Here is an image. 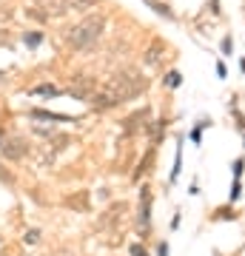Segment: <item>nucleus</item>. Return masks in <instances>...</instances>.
Masks as SVG:
<instances>
[{
    "instance_id": "1",
    "label": "nucleus",
    "mask_w": 245,
    "mask_h": 256,
    "mask_svg": "<svg viewBox=\"0 0 245 256\" xmlns=\"http://www.w3.org/2000/svg\"><path fill=\"white\" fill-rule=\"evenodd\" d=\"M103 28H106V18L103 14H91V18L80 20L77 26L69 28L66 40H69V46L74 52H91L97 46V40L103 37Z\"/></svg>"
},
{
    "instance_id": "2",
    "label": "nucleus",
    "mask_w": 245,
    "mask_h": 256,
    "mask_svg": "<svg viewBox=\"0 0 245 256\" xmlns=\"http://www.w3.org/2000/svg\"><path fill=\"white\" fill-rule=\"evenodd\" d=\"M145 88V80L143 74L134 72V68H126V72H117L114 77H111L109 82H106V92L114 97L117 102H126V100H134L137 94Z\"/></svg>"
},
{
    "instance_id": "3",
    "label": "nucleus",
    "mask_w": 245,
    "mask_h": 256,
    "mask_svg": "<svg viewBox=\"0 0 245 256\" xmlns=\"http://www.w3.org/2000/svg\"><path fill=\"white\" fill-rule=\"evenodd\" d=\"M69 94L77 97V100H83V102H91V97L97 94V82L91 80L89 74H77L72 80V86H69Z\"/></svg>"
},
{
    "instance_id": "4",
    "label": "nucleus",
    "mask_w": 245,
    "mask_h": 256,
    "mask_svg": "<svg viewBox=\"0 0 245 256\" xmlns=\"http://www.w3.org/2000/svg\"><path fill=\"white\" fill-rule=\"evenodd\" d=\"M0 151H3V156H6V160L20 162V160L29 154V142L23 137H9V140H3V142H0Z\"/></svg>"
},
{
    "instance_id": "5",
    "label": "nucleus",
    "mask_w": 245,
    "mask_h": 256,
    "mask_svg": "<svg viewBox=\"0 0 245 256\" xmlns=\"http://www.w3.org/2000/svg\"><path fill=\"white\" fill-rule=\"evenodd\" d=\"M137 220H140L143 230L148 228V222H151V191H148V188H140V214H137Z\"/></svg>"
},
{
    "instance_id": "6",
    "label": "nucleus",
    "mask_w": 245,
    "mask_h": 256,
    "mask_svg": "<svg viewBox=\"0 0 245 256\" xmlns=\"http://www.w3.org/2000/svg\"><path fill=\"white\" fill-rule=\"evenodd\" d=\"M37 3H40V9H43L49 18H63L66 12L72 9L69 0H37Z\"/></svg>"
},
{
    "instance_id": "7",
    "label": "nucleus",
    "mask_w": 245,
    "mask_h": 256,
    "mask_svg": "<svg viewBox=\"0 0 245 256\" xmlns=\"http://www.w3.org/2000/svg\"><path fill=\"white\" fill-rule=\"evenodd\" d=\"M148 111H140V114H131V117L126 120V131H143V128H148Z\"/></svg>"
},
{
    "instance_id": "8",
    "label": "nucleus",
    "mask_w": 245,
    "mask_h": 256,
    "mask_svg": "<svg viewBox=\"0 0 245 256\" xmlns=\"http://www.w3.org/2000/svg\"><path fill=\"white\" fill-rule=\"evenodd\" d=\"M163 52H165V46L163 43H154V46L145 52V63H151V66H157L160 60H163Z\"/></svg>"
},
{
    "instance_id": "9",
    "label": "nucleus",
    "mask_w": 245,
    "mask_h": 256,
    "mask_svg": "<svg viewBox=\"0 0 245 256\" xmlns=\"http://www.w3.org/2000/svg\"><path fill=\"white\" fill-rule=\"evenodd\" d=\"M32 94H40V97H57V94H60V88H57V86H52V82H40V86H35V88H32Z\"/></svg>"
},
{
    "instance_id": "10",
    "label": "nucleus",
    "mask_w": 245,
    "mask_h": 256,
    "mask_svg": "<svg viewBox=\"0 0 245 256\" xmlns=\"http://www.w3.org/2000/svg\"><path fill=\"white\" fill-rule=\"evenodd\" d=\"M69 6H72L74 12H89L97 6V0H69Z\"/></svg>"
},
{
    "instance_id": "11",
    "label": "nucleus",
    "mask_w": 245,
    "mask_h": 256,
    "mask_svg": "<svg viewBox=\"0 0 245 256\" xmlns=\"http://www.w3.org/2000/svg\"><path fill=\"white\" fill-rule=\"evenodd\" d=\"M32 117L35 120H60V122H69V117H63V114H52V111H32Z\"/></svg>"
},
{
    "instance_id": "12",
    "label": "nucleus",
    "mask_w": 245,
    "mask_h": 256,
    "mask_svg": "<svg viewBox=\"0 0 245 256\" xmlns=\"http://www.w3.org/2000/svg\"><path fill=\"white\" fill-rule=\"evenodd\" d=\"M40 40H43V34H40V32H32V34H23V43H26V46H40Z\"/></svg>"
},
{
    "instance_id": "13",
    "label": "nucleus",
    "mask_w": 245,
    "mask_h": 256,
    "mask_svg": "<svg viewBox=\"0 0 245 256\" xmlns=\"http://www.w3.org/2000/svg\"><path fill=\"white\" fill-rule=\"evenodd\" d=\"M148 165H151V154H145L143 165H140V168H137V176H140V174H145V171H148Z\"/></svg>"
},
{
    "instance_id": "14",
    "label": "nucleus",
    "mask_w": 245,
    "mask_h": 256,
    "mask_svg": "<svg viewBox=\"0 0 245 256\" xmlns=\"http://www.w3.org/2000/svg\"><path fill=\"white\" fill-rule=\"evenodd\" d=\"M165 82H168L171 88H174V86H180V74H177V72H171V74H168V80H165Z\"/></svg>"
},
{
    "instance_id": "15",
    "label": "nucleus",
    "mask_w": 245,
    "mask_h": 256,
    "mask_svg": "<svg viewBox=\"0 0 245 256\" xmlns=\"http://www.w3.org/2000/svg\"><path fill=\"white\" fill-rule=\"evenodd\" d=\"M23 239H26L29 245H35L37 239H40V234H37V230H29V234H26V236H23Z\"/></svg>"
},
{
    "instance_id": "16",
    "label": "nucleus",
    "mask_w": 245,
    "mask_h": 256,
    "mask_svg": "<svg viewBox=\"0 0 245 256\" xmlns=\"http://www.w3.org/2000/svg\"><path fill=\"white\" fill-rule=\"evenodd\" d=\"M131 256H148V254H145V248H140V245H131Z\"/></svg>"
},
{
    "instance_id": "17",
    "label": "nucleus",
    "mask_w": 245,
    "mask_h": 256,
    "mask_svg": "<svg viewBox=\"0 0 245 256\" xmlns=\"http://www.w3.org/2000/svg\"><path fill=\"white\" fill-rule=\"evenodd\" d=\"M231 48H234V43H231V37H225V40H222V52L231 54Z\"/></svg>"
},
{
    "instance_id": "18",
    "label": "nucleus",
    "mask_w": 245,
    "mask_h": 256,
    "mask_svg": "<svg viewBox=\"0 0 245 256\" xmlns=\"http://www.w3.org/2000/svg\"><path fill=\"white\" fill-rule=\"evenodd\" d=\"M234 174H236V176L242 174V160H236V162H234Z\"/></svg>"
},
{
    "instance_id": "19",
    "label": "nucleus",
    "mask_w": 245,
    "mask_h": 256,
    "mask_svg": "<svg viewBox=\"0 0 245 256\" xmlns=\"http://www.w3.org/2000/svg\"><path fill=\"white\" fill-rule=\"evenodd\" d=\"M157 254H160V256H168V248H165V242H160V248H157Z\"/></svg>"
},
{
    "instance_id": "20",
    "label": "nucleus",
    "mask_w": 245,
    "mask_h": 256,
    "mask_svg": "<svg viewBox=\"0 0 245 256\" xmlns=\"http://www.w3.org/2000/svg\"><path fill=\"white\" fill-rule=\"evenodd\" d=\"M0 142H3V137H0Z\"/></svg>"
}]
</instances>
